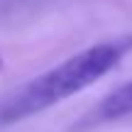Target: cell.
Here are the masks:
<instances>
[{
	"label": "cell",
	"mask_w": 132,
	"mask_h": 132,
	"mask_svg": "<svg viewBox=\"0 0 132 132\" xmlns=\"http://www.w3.org/2000/svg\"><path fill=\"white\" fill-rule=\"evenodd\" d=\"M130 52H132V34H118L113 39L98 42L73 54L71 59L54 66L52 71L29 81L10 100H5L0 108V122H17L22 118L42 113V110L86 90L95 81L108 76L113 69H118V64Z\"/></svg>",
	"instance_id": "6da1fadb"
},
{
	"label": "cell",
	"mask_w": 132,
	"mask_h": 132,
	"mask_svg": "<svg viewBox=\"0 0 132 132\" xmlns=\"http://www.w3.org/2000/svg\"><path fill=\"white\" fill-rule=\"evenodd\" d=\"M98 115L103 120H118L125 115H132V78L125 86L115 88L110 95H105L98 108Z\"/></svg>",
	"instance_id": "7a4b0ae2"
},
{
	"label": "cell",
	"mask_w": 132,
	"mask_h": 132,
	"mask_svg": "<svg viewBox=\"0 0 132 132\" xmlns=\"http://www.w3.org/2000/svg\"><path fill=\"white\" fill-rule=\"evenodd\" d=\"M0 71H3V56H0Z\"/></svg>",
	"instance_id": "3957f363"
}]
</instances>
